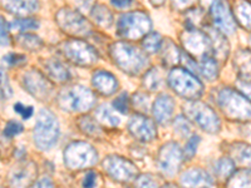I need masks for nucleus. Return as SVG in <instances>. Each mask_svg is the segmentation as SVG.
Masks as SVG:
<instances>
[{
  "label": "nucleus",
  "mask_w": 251,
  "mask_h": 188,
  "mask_svg": "<svg viewBox=\"0 0 251 188\" xmlns=\"http://www.w3.org/2000/svg\"><path fill=\"white\" fill-rule=\"evenodd\" d=\"M78 124H79V128L82 129V132H84L89 137H100V134H102L100 125L98 124V122H96V119H93L89 116H83L79 122H78Z\"/></svg>",
  "instance_id": "nucleus-31"
},
{
  "label": "nucleus",
  "mask_w": 251,
  "mask_h": 188,
  "mask_svg": "<svg viewBox=\"0 0 251 188\" xmlns=\"http://www.w3.org/2000/svg\"><path fill=\"white\" fill-rule=\"evenodd\" d=\"M58 103L63 111L87 112L94 106L96 97L86 87L73 86L60 92Z\"/></svg>",
  "instance_id": "nucleus-4"
},
{
  "label": "nucleus",
  "mask_w": 251,
  "mask_h": 188,
  "mask_svg": "<svg viewBox=\"0 0 251 188\" xmlns=\"http://www.w3.org/2000/svg\"><path fill=\"white\" fill-rule=\"evenodd\" d=\"M63 55L78 66H92L97 60V53L91 46L80 40H69L62 44Z\"/></svg>",
  "instance_id": "nucleus-9"
},
{
  "label": "nucleus",
  "mask_w": 251,
  "mask_h": 188,
  "mask_svg": "<svg viewBox=\"0 0 251 188\" xmlns=\"http://www.w3.org/2000/svg\"><path fill=\"white\" fill-rule=\"evenodd\" d=\"M250 44H251V38H250Z\"/></svg>",
  "instance_id": "nucleus-55"
},
{
  "label": "nucleus",
  "mask_w": 251,
  "mask_h": 188,
  "mask_svg": "<svg viewBox=\"0 0 251 188\" xmlns=\"http://www.w3.org/2000/svg\"><path fill=\"white\" fill-rule=\"evenodd\" d=\"M23 132V125L20 124L19 122H15V120H10V122L6 123L5 128H4V136L8 138H12L18 136Z\"/></svg>",
  "instance_id": "nucleus-40"
},
{
  "label": "nucleus",
  "mask_w": 251,
  "mask_h": 188,
  "mask_svg": "<svg viewBox=\"0 0 251 188\" xmlns=\"http://www.w3.org/2000/svg\"><path fill=\"white\" fill-rule=\"evenodd\" d=\"M58 25L71 35H87L91 26L87 20L72 9H62L57 14Z\"/></svg>",
  "instance_id": "nucleus-12"
},
{
  "label": "nucleus",
  "mask_w": 251,
  "mask_h": 188,
  "mask_svg": "<svg viewBox=\"0 0 251 188\" xmlns=\"http://www.w3.org/2000/svg\"><path fill=\"white\" fill-rule=\"evenodd\" d=\"M235 172V163L232 162V160L227 158V157H224L221 160H219L215 164V173L217 174L219 178L221 180H227L230 178L232 173Z\"/></svg>",
  "instance_id": "nucleus-32"
},
{
  "label": "nucleus",
  "mask_w": 251,
  "mask_h": 188,
  "mask_svg": "<svg viewBox=\"0 0 251 188\" xmlns=\"http://www.w3.org/2000/svg\"><path fill=\"white\" fill-rule=\"evenodd\" d=\"M24 88L37 99H48L51 93L50 83L39 71L30 70L23 77Z\"/></svg>",
  "instance_id": "nucleus-15"
},
{
  "label": "nucleus",
  "mask_w": 251,
  "mask_h": 188,
  "mask_svg": "<svg viewBox=\"0 0 251 188\" xmlns=\"http://www.w3.org/2000/svg\"><path fill=\"white\" fill-rule=\"evenodd\" d=\"M59 123L54 114L48 109H42L34 127V142L38 148L42 151L53 148L59 140Z\"/></svg>",
  "instance_id": "nucleus-2"
},
{
  "label": "nucleus",
  "mask_w": 251,
  "mask_h": 188,
  "mask_svg": "<svg viewBox=\"0 0 251 188\" xmlns=\"http://www.w3.org/2000/svg\"><path fill=\"white\" fill-rule=\"evenodd\" d=\"M97 152L86 142H73L64 149V163L71 169H83L97 163Z\"/></svg>",
  "instance_id": "nucleus-6"
},
{
  "label": "nucleus",
  "mask_w": 251,
  "mask_h": 188,
  "mask_svg": "<svg viewBox=\"0 0 251 188\" xmlns=\"http://www.w3.org/2000/svg\"><path fill=\"white\" fill-rule=\"evenodd\" d=\"M136 188H160L158 183L150 174H142L136 180Z\"/></svg>",
  "instance_id": "nucleus-39"
},
{
  "label": "nucleus",
  "mask_w": 251,
  "mask_h": 188,
  "mask_svg": "<svg viewBox=\"0 0 251 188\" xmlns=\"http://www.w3.org/2000/svg\"><path fill=\"white\" fill-rule=\"evenodd\" d=\"M145 86L151 91H156L160 87H162V75H161L160 70L156 68L151 69L147 71V74L145 75Z\"/></svg>",
  "instance_id": "nucleus-36"
},
{
  "label": "nucleus",
  "mask_w": 251,
  "mask_h": 188,
  "mask_svg": "<svg viewBox=\"0 0 251 188\" xmlns=\"http://www.w3.org/2000/svg\"><path fill=\"white\" fill-rule=\"evenodd\" d=\"M199 142H200V137H197V136H192V137L188 140L187 144H186V148H185L186 160H190V158H192V157L195 156Z\"/></svg>",
  "instance_id": "nucleus-44"
},
{
  "label": "nucleus",
  "mask_w": 251,
  "mask_h": 188,
  "mask_svg": "<svg viewBox=\"0 0 251 188\" xmlns=\"http://www.w3.org/2000/svg\"><path fill=\"white\" fill-rule=\"evenodd\" d=\"M202 188H206V187H202Z\"/></svg>",
  "instance_id": "nucleus-56"
},
{
  "label": "nucleus",
  "mask_w": 251,
  "mask_h": 188,
  "mask_svg": "<svg viewBox=\"0 0 251 188\" xmlns=\"http://www.w3.org/2000/svg\"><path fill=\"white\" fill-rule=\"evenodd\" d=\"M128 129L133 137L143 142H150L157 134L156 125L153 120L145 117L143 114H136L128 123Z\"/></svg>",
  "instance_id": "nucleus-16"
},
{
  "label": "nucleus",
  "mask_w": 251,
  "mask_h": 188,
  "mask_svg": "<svg viewBox=\"0 0 251 188\" xmlns=\"http://www.w3.org/2000/svg\"><path fill=\"white\" fill-rule=\"evenodd\" d=\"M197 0H172V3H174V6L178 10H182V9H187L190 6L194 5L196 3Z\"/></svg>",
  "instance_id": "nucleus-49"
},
{
  "label": "nucleus",
  "mask_w": 251,
  "mask_h": 188,
  "mask_svg": "<svg viewBox=\"0 0 251 188\" xmlns=\"http://www.w3.org/2000/svg\"><path fill=\"white\" fill-rule=\"evenodd\" d=\"M14 111L15 113L20 114L22 117L24 118V119H29V118L33 116V108L31 107H25L24 104H22V103H15L14 104Z\"/></svg>",
  "instance_id": "nucleus-46"
},
{
  "label": "nucleus",
  "mask_w": 251,
  "mask_h": 188,
  "mask_svg": "<svg viewBox=\"0 0 251 188\" xmlns=\"http://www.w3.org/2000/svg\"><path fill=\"white\" fill-rule=\"evenodd\" d=\"M234 64L239 78L244 82H251V51L241 49L234 58Z\"/></svg>",
  "instance_id": "nucleus-22"
},
{
  "label": "nucleus",
  "mask_w": 251,
  "mask_h": 188,
  "mask_svg": "<svg viewBox=\"0 0 251 188\" xmlns=\"http://www.w3.org/2000/svg\"><path fill=\"white\" fill-rule=\"evenodd\" d=\"M93 87L103 95H111L118 89L117 79L108 71H97L93 75Z\"/></svg>",
  "instance_id": "nucleus-19"
},
{
  "label": "nucleus",
  "mask_w": 251,
  "mask_h": 188,
  "mask_svg": "<svg viewBox=\"0 0 251 188\" xmlns=\"http://www.w3.org/2000/svg\"><path fill=\"white\" fill-rule=\"evenodd\" d=\"M186 113L205 132L217 133L220 131V127H221L220 118L210 107L203 104V103H190L186 107Z\"/></svg>",
  "instance_id": "nucleus-8"
},
{
  "label": "nucleus",
  "mask_w": 251,
  "mask_h": 188,
  "mask_svg": "<svg viewBox=\"0 0 251 188\" xmlns=\"http://www.w3.org/2000/svg\"><path fill=\"white\" fill-rule=\"evenodd\" d=\"M147 103H149V98L146 97V95H142L141 93L134 95V107H137L138 111L142 112V113H146L147 109H149Z\"/></svg>",
  "instance_id": "nucleus-47"
},
{
  "label": "nucleus",
  "mask_w": 251,
  "mask_h": 188,
  "mask_svg": "<svg viewBox=\"0 0 251 188\" xmlns=\"http://www.w3.org/2000/svg\"><path fill=\"white\" fill-rule=\"evenodd\" d=\"M208 38H210V42H211L212 50L215 51V57H217L220 60L224 62L227 58L228 53L227 42L225 40V38L215 30L208 31Z\"/></svg>",
  "instance_id": "nucleus-24"
},
{
  "label": "nucleus",
  "mask_w": 251,
  "mask_h": 188,
  "mask_svg": "<svg viewBox=\"0 0 251 188\" xmlns=\"http://www.w3.org/2000/svg\"><path fill=\"white\" fill-rule=\"evenodd\" d=\"M3 60L8 64V66H20V64H23V63L25 62L26 58L25 55L9 53L8 55H5V57L3 58Z\"/></svg>",
  "instance_id": "nucleus-45"
},
{
  "label": "nucleus",
  "mask_w": 251,
  "mask_h": 188,
  "mask_svg": "<svg viewBox=\"0 0 251 188\" xmlns=\"http://www.w3.org/2000/svg\"><path fill=\"white\" fill-rule=\"evenodd\" d=\"M219 104L221 111L230 119L241 122L251 119V102L234 89L226 88L220 92Z\"/></svg>",
  "instance_id": "nucleus-3"
},
{
  "label": "nucleus",
  "mask_w": 251,
  "mask_h": 188,
  "mask_svg": "<svg viewBox=\"0 0 251 188\" xmlns=\"http://www.w3.org/2000/svg\"><path fill=\"white\" fill-rule=\"evenodd\" d=\"M181 183L186 188H199L201 186H211L212 178L203 169L194 168L185 172V174L181 177Z\"/></svg>",
  "instance_id": "nucleus-20"
},
{
  "label": "nucleus",
  "mask_w": 251,
  "mask_h": 188,
  "mask_svg": "<svg viewBox=\"0 0 251 188\" xmlns=\"http://www.w3.org/2000/svg\"><path fill=\"white\" fill-rule=\"evenodd\" d=\"M169 84L178 95L187 99H197L203 91L200 80L183 68H176L170 73Z\"/></svg>",
  "instance_id": "nucleus-5"
},
{
  "label": "nucleus",
  "mask_w": 251,
  "mask_h": 188,
  "mask_svg": "<svg viewBox=\"0 0 251 188\" xmlns=\"http://www.w3.org/2000/svg\"><path fill=\"white\" fill-rule=\"evenodd\" d=\"M182 42L186 47V50L190 53L188 55H199L203 58L211 55V42L207 34L199 30H191L182 37Z\"/></svg>",
  "instance_id": "nucleus-14"
},
{
  "label": "nucleus",
  "mask_w": 251,
  "mask_h": 188,
  "mask_svg": "<svg viewBox=\"0 0 251 188\" xmlns=\"http://www.w3.org/2000/svg\"><path fill=\"white\" fill-rule=\"evenodd\" d=\"M226 188H251V172L249 169L234 172L228 178Z\"/></svg>",
  "instance_id": "nucleus-28"
},
{
  "label": "nucleus",
  "mask_w": 251,
  "mask_h": 188,
  "mask_svg": "<svg viewBox=\"0 0 251 188\" xmlns=\"http://www.w3.org/2000/svg\"><path fill=\"white\" fill-rule=\"evenodd\" d=\"M103 168L118 182H129L137 176V168L129 161L118 156L107 157L103 162Z\"/></svg>",
  "instance_id": "nucleus-11"
},
{
  "label": "nucleus",
  "mask_w": 251,
  "mask_h": 188,
  "mask_svg": "<svg viewBox=\"0 0 251 188\" xmlns=\"http://www.w3.org/2000/svg\"><path fill=\"white\" fill-rule=\"evenodd\" d=\"M151 29V20L145 13L134 12L121 17L117 25L118 35L127 39H138Z\"/></svg>",
  "instance_id": "nucleus-7"
},
{
  "label": "nucleus",
  "mask_w": 251,
  "mask_h": 188,
  "mask_svg": "<svg viewBox=\"0 0 251 188\" xmlns=\"http://www.w3.org/2000/svg\"><path fill=\"white\" fill-rule=\"evenodd\" d=\"M17 42L20 44V47L28 49V50H37L40 47L43 46L40 38L33 34H20L17 38Z\"/></svg>",
  "instance_id": "nucleus-34"
},
{
  "label": "nucleus",
  "mask_w": 251,
  "mask_h": 188,
  "mask_svg": "<svg viewBox=\"0 0 251 188\" xmlns=\"http://www.w3.org/2000/svg\"><path fill=\"white\" fill-rule=\"evenodd\" d=\"M199 71L208 80H214L219 74V67H217V60L212 55L201 58L199 63Z\"/></svg>",
  "instance_id": "nucleus-25"
},
{
  "label": "nucleus",
  "mask_w": 251,
  "mask_h": 188,
  "mask_svg": "<svg viewBox=\"0 0 251 188\" xmlns=\"http://www.w3.org/2000/svg\"><path fill=\"white\" fill-rule=\"evenodd\" d=\"M239 89L244 93L245 97H248L249 100H251V82H239Z\"/></svg>",
  "instance_id": "nucleus-50"
},
{
  "label": "nucleus",
  "mask_w": 251,
  "mask_h": 188,
  "mask_svg": "<svg viewBox=\"0 0 251 188\" xmlns=\"http://www.w3.org/2000/svg\"><path fill=\"white\" fill-rule=\"evenodd\" d=\"M162 188H178V187H177V186L171 185V183H170V185H165Z\"/></svg>",
  "instance_id": "nucleus-54"
},
{
  "label": "nucleus",
  "mask_w": 251,
  "mask_h": 188,
  "mask_svg": "<svg viewBox=\"0 0 251 188\" xmlns=\"http://www.w3.org/2000/svg\"><path fill=\"white\" fill-rule=\"evenodd\" d=\"M113 107L117 109L120 113H127V112H128V95H127V93H122L120 97L116 98L113 102Z\"/></svg>",
  "instance_id": "nucleus-42"
},
{
  "label": "nucleus",
  "mask_w": 251,
  "mask_h": 188,
  "mask_svg": "<svg viewBox=\"0 0 251 188\" xmlns=\"http://www.w3.org/2000/svg\"><path fill=\"white\" fill-rule=\"evenodd\" d=\"M12 29H18V30H30V29H38L39 28V22L33 18H18L14 19L10 24Z\"/></svg>",
  "instance_id": "nucleus-37"
},
{
  "label": "nucleus",
  "mask_w": 251,
  "mask_h": 188,
  "mask_svg": "<svg viewBox=\"0 0 251 188\" xmlns=\"http://www.w3.org/2000/svg\"><path fill=\"white\" fill-rule=\"evenodd\" d=\"M134 0H111V4L118 9H126L133 5Z\"/></svg>",
  "instance_id": "nucleus-51"
},
{
  "label": "nucleus",
  "mask_w": 251,
  "mask_h": 188,
  "mask_svg": "<svg viewBox=\"0 0 251 188\" xmlns=\"http://www.w3.org/2000/svg\"><path fill=\"white\" fill-rule=\"evenodd\" d=\"M9 24L4 18L0 17V46H8L10 43L9 39Z\"/></svg>",
  "instance_id": "nucleus-43"
},
{
  "label": "nucleus",
  "mask_w": 251,
  "mask_h": 188,
  "mask_svg": "<svg viewBox=\"0 0 251 188\" xmlns=\"http://www.w3.org/2000/svg\"><path fill=\"white\" fill-rule=\"evenodd\" d=\"M175 109V102L170 95L167 94H162L160 97L157 98L156 102L153 104V116L156 120L160 124H169L170 120L172 118Z\"/></svg>",
  "instance_id": "nucleus-18"
},
{
  "label": "nucleus",
  "mask_w": 251,
  "mask_h": 188,
  "mask_svg": "<svg viewBox=\"0 0 251 188\" xmlns=\"http://www.w3.org/2000/svg\"><path fill=\"white\" fill-rule=\"evenodd\" d=\"M46 70L48 71L49 77L54 79L55 82H67L71 78L69 69L59 60L51 59L47 62Z\"/></svg>",
  "instance_id": "nucleus-23"
},
{
  "label": "nucleus",
  "mask_w": 251,
  "mask_h": 188,
  "mask_svg": "<svg viewBox=\"0 0 251 188\" xmlns=\"http://www.w3.org/2000/svg\"><path fill=\"white\" fill-rule=\"evenodd\" d=\"M235 14L239 24L244 26L245 29L251 31V4L248 3L246 0L239 1L235 9Z\"/></svg>",
  "instance_id": "nucleus-29"
},
{
  "label": "nucleus",
  "mask_w": 251,
  "mask_h": 188,
  "mask_svg": "<svg viewBox=\"0 0 251 188\" xmlns=\"http://www.w3.org/2000/svg\"><path fill=\"white\" fill-rule=\"evenodd\" d=\"M92 19L100 26H108L112 25L113 23V17L112 13L109 12V9L106 8L104 5H96L92 10Z\"/></svg>",
  "instance_id": "nucleus-30"
},
{
  "label": "nucleus",
  "mask_w": 251,
  "mask_h": 188,
  "mask_svg": "<svg viewBox=\"0 0 251 188\" xmlns=\"http://www.w3.org/2000/svg\"><path fill=\"white\" fill-rule=\"evenodd\" d=\"M151 3L153 4L154 6H161L165 3V0H151Z\"/></svg>",
  "instance_id": "nucleus-53"
},
{
  "label": "nucleus",
  "mask_w": 251,
  "mask_h": 188,
  "mask_svg": "<svg viewBox=\"0 0 251 188\" xmlns=\"http://www.w3.org/2000/svg\"><path fill=\"white\" fill-rule=\"evenodd\" d=\"M211 17L215 26L224 34L232 35L236 30V22L226 0H214L211 5Z\"/></svg>",
  "instance_id": "nucleus-13"
},
{
  "label": "nucleus",
  "mask_w": 251,
  "mask_h": 188,
  "mask_svg": "<svg viewBox=\"0 0 251 188\" xmlns=\"http://www.w3.org/2000/svg\"><path fill=\"white\" fill-rule=\"evenodd\" d=\"M34 188H54V185L49 178H42L38 182H35Z\"/></svg>",
  "instance_id": "nucleus-52"
},
{
  "label": "nucleus",
  "mask_w": 251,
  "mask_h": 188,
  "mask_svg": "<svg viewBox=\"0 0 251 188\" xmlns=\"http://www.w3.org/2000/svg\"><path fill=\"white\" fill-rule=\"evenodd\" d=\"M96 183H97V173L94 172H88L84 177V181H83V187L84 188H94L96 187Z\"/></svg>",
  "instance_id": "nucleus-48"
},
{
  "label": "nucleus",
  "mask_w": 251,
  "mask_h": 188,
  "mask_svg": "<svg viewBox=\"0 0 251 188\" xmlns=\"http://www.w3.org/2000/svg\"><path fill=\"white\" fill-rule=\"evenodd\" d=\"M0 4L9 13L17 15L28 14L38 9V0H0Z\"/></svg>",
  "instance_id": "nucleus-21"
},
{
  "label": "nucleus",
  "mask_w": 251,
  "mask_h": 188,
  "mask_svg": "<svg viewBox=\"0 0 251 188\" xmlns=\"http://www.w3.org/2000/svg\"><path fill=\"white\" fill-rule=\"evenodd\" d=\"M175 131L180 134L181 137H188L191 134V125L190 122L183 116H178L175 122Z\"/></svg>",
  "instance_id": "nucleus-38"
},
{
  "label": "nucleus",
  "mask_w": 251,
  "mask_h": 188,
  "mask_svg": "<svg viewBox=\"0 0 251 188\" xmlns=\"http://www.w3.org/2000/svg\"><path fill=\"white\" fill-rule=\"evenodd\" d=\"M181 163H182V152L178 144L170 142L163 145L157 157V164L160 171L166 176L172 177L178 172Z\"/></svg>",
  "instance_id": "nucleus-10"
},
{
  "label": "nucleus",
  "mask_w": 251,
  "mask_h": 188,
  "mask_svg": "<svg viewBox=\"0 0 251 188\" xmlns=\"http://www.w3.org/2000/svg\"><path fill=\"white\" fill-rule=\"evenodd\" d=\"M231 154L236 162L251 168V145L235 143L231 147Z\"/></svg>",
  "instance_id": "nucleus-26"
},
{
  "label": "nucleus",
  "mask_w": 251,
  "mask_h": 188,
  "mask_svg": "<svg viewBox=\"0 0 251 188\" xmlns=\"http://www.w3.org/2000/svg\"><path fill=\"white\" fill-rule=\"evenodd\" d=\"M0 93L5 98H10L13 94V89L9 84V79L6 77V73L0 68Z\"/></svg>",
  "instance_id": "nucleus-41"
},
{
  "label": "nucleus",
  "mask_w": 251,
  "mask_h": 188,
  "mask_svg": "<svg viewBox=\"0 0 251 188\" xmlns=\"http://www.w3.org/2000/svg\"><path fill=\"white\" fill-rule=\"evenodd\" d=\"M96 118H97L98 123L107 125V127H117L121 122L120 118L106 104L98 107L97 111H96Z\"/></svg>",
  "instance_id": "nucleus-27"
},
{
  "label": "nucleus",
  "mask_w": 251,
  "mask_h": 188,
  "mask_svg": "<svg viewBox=\"0 0 251 188\" xmlns=\"http://www.w3.org/2000/svg\"><path fill=\"white\" fill-rule=\"evenodd\" d=\"M163 47V62L167 66H175L178 60H180V51L177 49L172 42H169V44H162Z\"/></svg>",
  "instance_id": "nucleus-33"
},
{
  "label": "nucleus",
  "mask_w": 251,
  "mask_h": 188,
  "mask_svg": "<svg viewBox=\"0 0 251 188\" xmlns=\"http://www.w3.org/2000/svg\"><path fill=\"white\" fill-rule=\"evenodd\" d=\"M162 47V37L158 33H152V34L146 35L143 39V48L149 53H156Z\"/></svg>",
  "instance_id": "nucleus-35"
},
{
  "label": "nucleus",
  "mask_w": 251,
  "mask_h": 188,
  "mask_svg": "<svg viewBox=\"0 0 251 188\" xmlns=\"http://www.w3.org/2000/svg\"><path fill=\"white\" fill-rule=\"evenodd\" d=\"M111 55L118 67L128 74H138L147 64V57L141 49L128 43H116L111 48Z\"/></svg>",
  "instance_id": "nucleus-1"
},
{
  "label": "nucleus",
  "mask_w": 251,
  "mask_h": 188,
  "mask_svg": "<svg viewBox=\"0 0 251 188\" xmlns=\"http://www.w3.org/2000/svg\"><path fill=\"white\" fill-rule=\"evenodd\" d=\"M37 177V167L33 162L17 165L9 176V182L12 188H28L33 185Z\"/></svg>",
  "instance_id": "nucleus-17"
}]
</instances>
